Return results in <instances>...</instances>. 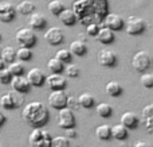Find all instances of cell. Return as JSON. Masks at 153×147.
I'll use <instances>...</instances> for the list:
<instances>
[{
    "label": "cell",
    "mask_w": 153,
    "mask_h": 147,
    "mask_svg": "<svg viewBox=\"0 0 153 147\" xmlns=\"http://www.w3.org/2000/svg\"><path fill=\"white\" fill-rule=\"evenodd\" d=\"M76 20L82 24L101 23L109 12L108 0H76L73 4Z\"/></svg>",
    "instance_id": "obj_1"
},
{
    "label": "cell",
    "mask_w": 153,
    "mask_h": 147,
    "mask_svg": "<svg viewBox=\"0 0 153 147\" xmlns=\"http://www.w3.org/2000/svg\"><path fill=\"white\" fill-rule=\"evenodd\" d=\"M22 116L31 127H43L50 118L48 110L42 101H30L28 104H26Z\"/></svg>",
    "instance_id": "obj_2"
},
{
    "label": "cell",
    "mask_w": 153,
    "mask_h": 147,
    "mask_svg": "<svg viewBox=\"0 0 153 147\" xmlns=\"http://www.w3.org/2000/svg\"><path fill=\"white\" fill-rule=\"evenodd\" d=\"M51 135L47 130L42 127H34L28 135V143L31 147H50Z\"/></svg>",
    "instance_id": "obj_3"
},
{
    "label": "cell",
    "mask_w": 153,
    "mask_h": 147,
    "mask_svg": "<svg viewBox=\"0 0 153 147\" xmlns=\"http://www.w3.org/2000/svg\"><path fill=\"white\" fill-rule=\"evenodd\" d=\"M15 40L19 43L20 46L24 47H32V46L36 43L38 38L35 35L34 30L31 27H22L16 31L15 34Z\"/></svg>",
    "instance_id": "obj_4"
},
{
    "label": "cell",
    "mask_w": 153,
    "mask_h": 147,
    "mask_svg": "<svg viewBox=\"0 0 153 147\" xmlns=\"http://www.w3.org/2000/svg\"><path fill=\"white\" fill-rule=\"evenodd\" d=\"M124 27L125 31L129 35H140L145 31L146 22L143 18H138V16H129L126 23L124 24Z\"/></svg>",
    "instance_id": "obj_5"
},
{
    "label": "cell",
    "mask_w": 153,
    "mask_h": 147,
    "mask_svg": "<svg viewBox=\"0 0 153 147\" xmlns=\"http://www.w3.org/2000/svg\"><path fill=\"white\" fill-rule=\"evenodd\" d=\"M132 66L134 68L137 72H145L151 66V56L146 50H140L133 56L132 58Z\"/></svg>",
    "instance_id": "obj_6"
},
{
    "label": "cell",
    "mask_w": 153,
    "mask_h": 147,
    "mask_svg": "<svg viewBox=\"0 0 153 147\" xmlns=\"http://www.w3.org/2000/svg\"><path fill=\"white\" fill-rule=\"evenodd\" d=\"M58 126L63 130L69 127H75V116L71 108L63 107L58 110Z\"/></svg>",
    "instance_id": "obj_7"
},
{
    "label": "cell",
    "mask_w": 153,
    "mask_h": 147,
    "mask_svg": "<svg viewBox=\"0 0 153 147\" xmlns=\"http://www.w3.org/2000/svg\"><path fill=\"white\" fill-rule=\"evenodd\" d=\"M47 103L51 108H54V110H61V108L66 107V104H67V93L63 91V89L53 91L50 94H48Z\"/></svg>",
    "instance_id": "obj_8"
},
{
    "label": "cell",
    "mask_w": 153,
    "mask_h": 147,
    "mask_svg": "<svg viewBox=\"0 0 153 147\" xmlns=\"http://www.w3.org/2000/svg\"><path fill=\"white\" fill-rule=\"evenodd\" d=\"M45 82L51 91H56V89H65L66 88V77L62 76L61 73H51L47 77H45Z\"/></svg>",
    "instance_id": "obj_9"
},
{
    "label": "cell",
    "mask_w": 153,
    "mask_h": 147,
    "mask_svg": "<svg viewBox=\"0 0 153 147\" xmlns=\"http://www.w3.org/2000/svg\"><path fill=\"white\" fill-rule=\"evenodd\" d=\"M102 22H103V24H105V27L110 28L111 31H120V30L124 28V24H125L124 19H122L120 15L113 14V12L106 14Z\"/></svg>",
    "instance_id": "obj_10"
},
{
    "label": "cell",
    "mask_w": 153,
    "mask_h": 147,
    "mask_svg": "<svg viewBox=\"0 0 153 147\" xmlns=\"http://www.w3.org/2000/svg\"><path fill=\"white\" fill-rule=\"evenodd\" d=\"M16 16V10L10 2H0V22L8 23Z\"/></svg>",
    "instance_id": "obj_11"
},
{
    "label": "cell",
    "mask_w": 153,
    "mask_h": 147,
    "mask_svg": "<svg viewBox=\"0 0 153 147\" xmlns=\"http://www.w3.org/2000/svg\"><path fill=\"white\" fill-rule=\"evenodd\" d=\"M98 62H100V65H102V66L111 68L116 65L117 56L110 49H102V50H100V53H98Z\"/></svg>",
    "instance_id": "obj_12"
},
{
    "label": "cell",
    "mask_w": 153,
    "mask_h": 147,
    "mask_svg": "<svg viewBox=\"0 0 153 147\" xmlns=\"http://www.w3.org/2000/svg\"><path fill=\"white\" fill-rule=\"evenodd\" d=\"M10 84H11V86H12L13 91L20 92V93H28L30 88H31V85L28 84L27 78L24 77L23 74H20V76H12Z\"/></svg>",
    "instance_id": "obj_13"
},
{
    "label": "cell",
    "mask_w": 153,
    "mask_h": 147,
    "mask_svg": "<svg viewBox=\"0 0 153 147\" xmlns=\"http://www.w3.org/2000/svg\"><path fill=\"white\" fill-rule=\"evenodd\" d=\"M45 73L39 69V68H34V69H30L27 73L26 78L28 81V84L31 86H42L45 84Z\"/></svg>",
    "instance_id": "obj_14"
},
{
    "label": "cell",
    "mask_w": 153,
    "mask_h": 147,
    "mask_svg": "<svg viewBox=\"0 0 153 147\" xmlns=\"http://www.w3.org/2000/svg\"><path fill=\"white\" fill-rule=\"evenodd\" d=\"M45 39L53 46L61 45V43L63 42V31H62L59 27H51V28H48L47 31H46Z\"/></svg>",
    "instance_id": "obj_15"
},
{
    "label": "cell",
    "mask_w": 153,
    "mask_h": 147,
    "mask_svg": "<svg viewBox=\"0 0 153 147\" xmlns=\"http://www.w3.org/2000/svg\"><path fill=\"white\" fill-rule=\"evenodd\" d=\"M28 24L32 30H42L46 27L47 24V20L46 18L42 15V14H38V12H32L30 14V19H28Z\"/></svg>",
    "instance_id": "obj_16"
},
{
    "label": "cell",
    "mask_w": 153,
    "mask_h": 147,
    "mask_svg": "<svg viewBox=\"0 0 153 147\" xmlns=\"http://www.w3.org/2000/svg\"><path fill=\"white\" fill-rule=\"evenodd\" d=\"M95 38H97L101 43H103V45H109V43H111L114 40V31H111L110 28H108V27H105V26L100 27Z\"/></svg>",
    "instance_id": "obj_17"
},
{
    "label": "cell",
    "mask_w": 153,
    "mask_h": 147,
    "mask_svg": "<svg viewBox=\"0 0 153 147\" xmlns=\"http://www.w3.org/2000/svg\"><path fill=\"white\" fill-rule=\"evenodd\" d=\"M58 19L66 26H73L76 23V16L74 14V11L70 8H63L61 12L58 14Z\"/></svg>",
    "instance_id": "obj_18"
},
{
    "label": "cell",
    "mask_w": 153,
    "mask_h": 147,
    "mask_svg": "<svg viewBox=\"0 0 153 147\" xmlns=\"http://www.w3.org/2000/svg\"><path fill=\"white\" fill-rule=\"evenodd\" d=\"M69 51L71 53V56H75V57H83L85 54L87 53L86 43L82 42V40H79V39L73 40V42L70 43Z\"/></svg>",
    "instance_id": "obj_19"
},
{
    "label": "cell",
    "mask_w": 153,
    "mask_h": 147,
    "mask_svg": "<svg viewBox=\"0 0 153 147\" xmlns=\"http://www.w3.org/2000/svg\"><path fill=\"white\" fill-rule=\"evenodd\" d=\"M138 123V118L134 112H124L121 115V124H124L128 130L136 128Z\"/></svg>",
    "instance_id": "obj_20"
},
{
    "label": "cell",
    "mask_w": 153,
    "mask_h": 147,
    "mask_svg": "<svg viewBox=\"0 0 153 147\" xmlns=\"http://www.w3.org/2000/svg\"><path fill=\"white\" fill-rule=\"evenodd\" d=\"M110 135L117 140H124L128 138V128L124 124H116L110 128Z\"/></svg>",
    "instance_id": "obj_21"
},
{
    "label": "cell",
    "mask_w": 153,
    "mask_h": 147,
    "mask_svg": "<svg viewBox=\"0 0 153 147\" xmlns=\"http://www.w3.org/2000/svg\"><path fill=\"white\" fill-rule=\"evenodd\" d=\"M105 93L110 97H117L122 93V86L117 81H109L105 85Z\"/></svg>",
    "instance_id": "obj_22"
},
{
    "label": "cell",
    "mask_w": 153,
    "mask_h": 147,
    "mask_svg": "<svg viewBox=\"0 0 153 147\" xmlns=\"http://www.w3.org/2000/svg\"><path fill=\"white\" fill-rule=\"evenodd\" d=\"M16 12H19L20 15H30L35 11V4L30 0H23L20 2L18 5H16Z\"/></svg>",
    "instance_id": "obj_23"
},
{
    "label": "cell",
    "mask_w": 153,
    "mask_h": 147,
    "mask_svg": "<svg viewBox=\"0 0 153 147\" xmlns=\"http://www.w3.org/2000/svg\"><path fill=\"white\" fill-rule=\"evenodd\" d=\"M0 58L5 62V64H11L16 59V50L11 46H5L1 49V54H0Z\"/></svg>",
    "instance_id": "obj_24"
},
{
    "label": "cell",
    "mask_w": 153,
    "mask_h": 147,
    "mask_svg": "<svg viewBox=\"0 0 153 147\" xmlns=\"http://www.w3.org/2000/svg\"><path fill=\"white\" fill-rule=\"evenodd\" d=\"M76 100H78V104L83 108H91L93 105H94V97L90 93H87V92L79 94V97Z\"/></svg>",
    "instance_id": "obj_25"
},
{
    "label": "cell",
    "mask_w": 153,
    "mask_h": 147,
    "mask_svg": "<svg viewBox=\"0 0 153 147\" xmlns=\"http://www.w3.org/2000/svg\"><path fill=\"white\" fill-rule=\"evenodd\" d=\"M47 68L51 70V73H61L65 68V64L59 61L56 57H54V58H50L47 61Z\"/></svg>",
    "instance_id": "obj_26"
},
{
    "label": "cell",
    "mask_w": 153,
    "mask_h": 147,
    "mask_svg": "<svg viewBox=\"0 0 153 147\" xmlns=\"http://www.w3.org/2000/svg\"><path fill=\"white\" fill-rule=\"evenodd\" d=\"M95 135H97L98 139L101 140H108L109 138L111 136L110 135V127L108 124H101L95 128Z\"/></svg>",
    "instance_id": "obj_27"
},
{
    "label": "cell",
    "mask_w": 153,
    "mask_h": 147,
    "mask_svg": "<svg viewBox=\"0 0 153 147\" xmlns=\"http://www.w3.org/2000/svg\"><path fill=\"white\" fill-rule=\"evenodd\" d=\"M95 111H97V113L101 118H109V116H111V113H113V108H111V105H109L108 103H101V104H98L97 107H95Z\"/></svg>",
    "instance_id": "obj_28"
},
{
    "label": "cell",
    "mask_w": 153,
    "mask_h": 147,
    "mask_svg": "<svg viewBox=\"0 0 153 147\" xmlns=\"http://www.w3.org/2000/svg\"><path fill=\"white\" fill-rule=\"evenodd\" d=\"M16 58L20 59V61H30L32 58V50L30 47H19L16 50Z\"/></svg>",
    "instance_id": "obj_29"
},
{
    "label": "cell",
    "mask_w": 153,
    "mask_h": 147,
    "mask_svg": "<svg viewBox=\"0 0 153 147\" xmlns=\"http://www.w3.org/2000/svg\"><path fill=\"white\" fill-rule=\"evenodd\" d=\"M7 69L10 70L12 76H20V74H23V72H24L23 64H22V62H16V61H13V62H11V64H8V68H7Z\"/></svg>",
    "instance_id": "obj_30"
},
{
    "label": "cell",
    "mask_w": 153,
    "mask_h": 147,
    "mask_svg": "<svg viewBox=\"0 0 153 147\" xmlns=\"http://www.w3.org/2000/svg\"><path fill=\"white\" fill-rule=\"evenodd\" d=\"M63 3L61 2V0H51L50 3H48V11H50L53 15L58 16V14L61 12L62 10H63Z\"/></svg>",
    "instance_id": "obj_31"
},
{
    "label": "cell",
    "mask_w": 153,
    "mask_h": 147,
    "mask_svg": "<svg viewBox=\"0 0 153 147\" xmlns=\"http://www.w3.org/2000/svg\"><path fill=\"white\" fill-rule=\"evenodd\" d=\"M69 139L66 136H55V138H51V142H50V147H69Z\"/></svg>",
    "instance_id": "obj_32"
},
{
    "label": "cell",
    "mask_w": 153,
    "mask_h": 147,
    "mask_svg": "<svg viewBox=\"0 0 153 147\" xmlns=\"http://www.w3.org/2000/svg\"><path fill=\"white\" fill-rule=\"evenodd\" d=\"M55 57L59 59V61L63 62V64H69V62H71V59H73L71 53H70L67 49H61V50H58Z\"/></svg>",
    "instance_id": "obj_33"
},
{
    "label": "cell",
    "mask_w": 153,
    "mask_h": 147,
    "mask_svg": "<svg viewBox=\"0 0 153 147\" xmlns=\"http://www.w3.org/2000/svg\"><path fill=\"white\" fill-rule=\"evenodd\" d=\"M63 70L66 72V74H67V77H78L79 76V68H78V65H75V64H66V68H63Z\"/></svg>",
    "instance_id": "obj_34"
},
{
    "label": "cell",
    "mask_w": 153,
    "mask_h": 147,
    "mask_svg": "<svg viewBox=\"0 0 153 147\" xmlns=\"http://www.w3.org/2000/svg\"><path fill=\"white\" fill-rule=\"evenodd\" d=\"M0 104H1V107L4 108V110H15V105H13V101H12V99H11L10 93L3 94V96L0 97Z\"/></svg>",
    "instance_id": "obj_35"
},
{
    "label": "cell",
    "mask_w": 153,
    "mask_h": 147,
    "mask_svg": "<svg viewBox=\"0 0 153 147\" xmlns=\"http://www.w3.org/2000/svg\"><path fill=\"white\" fill-rule=\"evenodd\" d=\"M140 82L143 86H145V88H152L153 86V74L152 73H144L141 74L140 77Z\"/></svg>",
    "instance_id": "obj_36"
},
{
    "label": "cell",
    "mask_w": 153,
    "mask_h": 147,
    "mask_svg": "<svg viewBox=\"0 0 153 147\" xmlns=\"http://www.w3.org/2000/svg\"><path fill=\"white\" fill-rule=\"evenodd\" d=\"M10 96H11V99H12L15 108L20 107V105L23 104V101H24L23 93H20V92H16V91H13V89H12V92H10Z\"/></svg>",
    "instance_id": "obj_37"
},
{
    "label": "cell",
    "mask_w": 153,
    "mask_h": 147,
    "mask_svg": "<svg viewBox=\"0 0 153 147\" xmlns=\"http://www.w3.org/2000/svg\"><path fill=\"white\" fill-rule=\"evenodd\" d=\"M11 78H12V74L7 68L0 69V84H10Z\"/></svg>",
    "instance_id": "obj_38"
},
{
    "label": "cell",
    "mask_w": 153,
    "mask_h": 147,
    "mask_svg": "<svg viewBox=\"0 0 153 147\" xmlns=\"http://www.w3.org/2000/svg\"><path fill=\"white\" fill-rule=\"evenodd\" d=\"M100 30V24L98 23H89L86 24V32L90 35V37H95Z\"/></svg>",
    "instance_id": "obj_39"
},
{
    "label": "cell",
    "mask_w": 153,
    "mask_h": 147,
    "mask_svg": "<svg viewBox=\"0 0 153 147\" xmlns=\"http://www.w3.org/2000/svg\"><path fill=\"white\" fill-rule=\"evenodd\" d=\"M151 116H153V104H148L144 107L143 110V113H141V120L145 118H151Z\"/></svg>",
    "instance_id": "obj_40"
},
{
    "label": "cell",
    "mask_w": 153,
    "mask_h": 147,
    "mask_svg": "<svg viewBox=\"0 0 153 147\" xmlns=\"http://www.w3.org/2000/svg\"><path fill=\"white\" fill-rule=\"evenodd\" d=\"M143 123H144V126H145L146 131H148L149 134H152V132H153V116L143 119Z\"/></svg>",
    "instance_id": "obj_41"
},
{
    "label": "cell",
    "mask_w": 153,
    "mask_h": 147,
    "mask_svg": "<svg viewBox=\"0 0 153 147\" xmlns=\"http://www.w3.org/2000/svg\"><path fill=\"white\" fill-rule=\"evenodd\" d=\"M78 100L75 99V97H73V96H67V104H66V107H69V108H71V110H74V108L78 107Z\"/></svg>",
    "instance_id": "obj_42"
},
{
    "label": "cell",
    "mask_w": 153,
    "mask_h": 147,
    "mask_svg": "<svg viewBox=\"0 0 153 147\" xmlns=\"http://www.w3.org/2000/svg\"><path fill=\"white\" fill-rule=\"evenodd\" d=\"M76 130L75 127H69V128H65V136L66 138H75L76 136Z\"/></svg>",
    "instance_id": "obj_43"
},
{
    "label": "cell",
    "mask_w": 153,
    "mask_h": 147,
    "mask_svg": "<svg viewBox=\"0 0 153 147\" xmlns=\"http://www.w3.org/2000/svg\"><path fill=\"white\" fill-rule=\"evenodd\" d=\"M134 147H151L148 142H144V140H138V142H136Z\"/></svg>",
    "instance_id": "obj_44"
},
{
    "label": "cell",
    "mask_w": 153,
    "mask_h": 147,
    "mask_svg": "<svg viewBox=\"0 0 153 147\" xmlns=\"http://www.w3.org/2000/svg\"><path fill=\"white\" fill-rule=\"evenodd\" d=\"M5 123V115L0 111V128H1V126Z\"/></svg>",
    "instance_id": "obj_45"
},
{
    "label": "cell",
    "mask_w": 153,
    "mask_h": 147,
    "mask_svg": "<svg viewBox=\"0 0 153 147\" xmlns=\"http://www.w3.org/2000/svg\"><path fill=\"white\" fill-rule=\"evenodd\" d=\"M3 68H5V62L0 58V69H3Z\"/></svg>",
    "instance_id": "obj_46"
},
{
    "label": "cell",
    "mask_w": 153,
    "mask_h": 147,
    "mask_svg": "<svg viewBox=\"0 0 153 147\" xmlns=\"http://www.w3.org/2000/svg\"><path fill=\"white\" fill-rule=\"evenodd\" d=\"M1 49H3V47H1V46H0V54H1Z\"/></svg>",
    "instance_id": "obj_47"
},
{
    "label": "cell",
    "mask_w": 153,
    "mask_h": 147,
    "mask_svg": "<svg viewBox=\"0 0 153 147\" xmlns=\"http://www.w3.org/2000/svg\"><path fill=\"white\" fill-rule=\"evenodd\" d=\"M0 39H1V34H0Z\"/></svg>",
    "instance_id": "obj_48"
},
{
    "label": "cell",
    "mask_w": 153,
    "mask_h": 147,
    "mask_svg": "<svg viewBox=\"0 0 153 147\" xmlns=\"http://www.w3.org/2000/svg\"><path fill=\"white\" fill-rule=\"evenodd\" d=\"M79 147H85V146H79Z\"/></svg>",
    "instance_id": "obj_49"
}]
</instances>
